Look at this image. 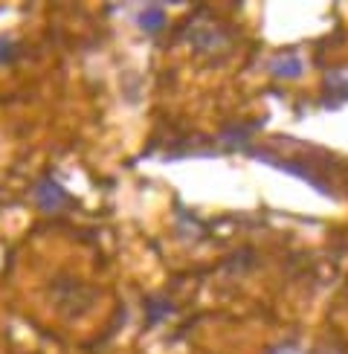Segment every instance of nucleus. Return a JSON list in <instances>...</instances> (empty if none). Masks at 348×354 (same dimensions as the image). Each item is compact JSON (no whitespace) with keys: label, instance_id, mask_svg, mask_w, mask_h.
I'll return each instance as SVG.
<instances>
[{"label":"nucleus","instance_id":"2","mask_svg":"<svg viewBox=\"0 0 348 354\" xmlns=\"http://www.w3.org/2000/svg\"><path fill=\"white\" fill-rule=\"evenodd\" d=\"M186 41L192 44V47H195L197 53H215V50H221L224 35H221V29H218V26H209V24H195V26L186 32Z\"/></svg>","mask_w":348,"mask_h":354},{"label":"nucleus","instance_id":"3","mask_svg":"<svg viewBox=\"0 0 348 354\" xmlns=\"http://www.w3.org/2000/svg\"><path fill=\"white\" fill-rule=\"evenodd\" d=\"M168 24V15L163 6H145L139 15H137V26L142 29L145 35H160Z\"/></svg>","mask_w":348,"mask_h":354},{"label":"nucleus","instance_id":"1","mask_svg":"<svg viewBox=\"0 0 348 354\" xmlns=\"http://www.w3.org/2000/svg\"><path fill=\"white\" fill-rule=\"evenodd\" d=\"M35 201H38V206L44 212H58V209H64L70 198L55 180L44 177V180H38V186H35Z\"/></svg>","mask_w":348,"mask_h":354},{"label":"nucleus","instance_id":"6","mask_svg":"<svg viewBox=\"0 0 348 354\" xmlns=\"http://www.w3.org/2000/svg\"><path fill=\"white\" fill-rule=\"evenodd\" d=\"M325 87L334 93V99H337V102L348 99V82H342V76H328V84Z\"/></svg>","mask_w":348,"mask_h":354},{"label":"nucleus","instance_id":"7","mask_svg":"<svg viewBox=\"0 0 348 354\" xmlns=\"http://www.w3.org/2000/svg\"><path fill=\"white\" fill-rule=\"evenodd\" d=\"M270 354H302V348L293 346V343H279V346L270 348Z\"/></svg>","mask_w":348,"mask_h":354},{"label":"nucleus","instance_id":"5","mask_svg":"<svg viewBox=\"0 0 348 354\" xmlns=\"http://www.w3.org/2000/svg\"><path fill=\"white\" fill-rule=\"evenodd\" d=\"M14 53H18V44H14V38L9 35H0V64H9Z\"/></svg>","mask_w":348,"mask_h":354},{"label":"nucleus","instance_id":"4","mask_svg":"<svg viewBox=\"0 0 348 354\" xmlns=\"http://www.w3.org/2000/svg\"><path fill=\"white\" fill-rule=\"evenodd\" d=\"M267 70L276 79H302L304 64H302L299 55H279V58H270Z\"/></svg>","mask_w":348,"mask_h":354}]
</instances>
